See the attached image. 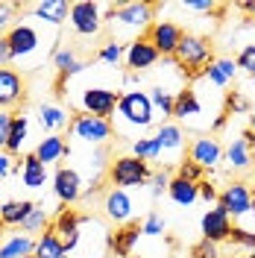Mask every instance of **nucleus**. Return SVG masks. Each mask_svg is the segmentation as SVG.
Masks as SVG:
<instances>
[{"label":"nucleus","instance_id":"f257e3e1","mask_svg":"<svg viewBox=\"0 0 255 258\" xmlns=\"http://www.w3.org/2000/svg\"><path fill=\"white\" fill-rule=\"evenodd\" d=\"M156 6L153 3H120V6H106V24L112 27V35L114 41H120V38H129V41H135V38H144L147 30L153 27V21H156ZM126 41V44H129Z\"/></svg>","mask_w":255,"mask_h":258},{"label":"nucleus","instance_id":"f03ea898","mask_svg":"<svg viewBox=\"0 0 255 258\" xmlns=\"http://www.w3.org/2000/svg\"><path fill=\"white\" fill-rule=\"evenodd\" d=\"M214 59H217V56H214L211 38L200 35V32H185L182 41H179V47H176V53H173V62L185 71L188 80H203L206 68L214 62Z\"/></svg>","mask_w":255,"mask_h":258},{"label":"nucleus","instance_id":"7ed1b4c3","mask_svg":"<svg viewBox=\"0 0 255 258\" xmlns=\"http://www.w3.org/2000/svg\"><path fill=\"white\" fill-rule=\"evenodd\" d=\"M114 132L117 129H129V132H144L156 123V109L150 103V94H144L138 88H129L120 94L117 112H114Z\"/></svg>","mask_w":255,"mask_h":258},{"label":"nucleus","instance_id":"20e7f679","mask_svg":"<svg viewBox=\"0 0 255 258\" xmlns=\"http://www.w3.org/2000/svg\"><path fill=\"white\" fill-rule=\"evenodd\" d=\"M153 176V167L147 161L135 159L132 153H123V156H114L106 167V179L112 182V188H120V191H129V188H144Z\"/></svg>","mask_w":255,"mask_h":258},{"label":"nucleus","instance_id":"39448f33","mask_svg":"<svg viewBox=\"0 0 255 258\" xmlns=\"http://www.w3.org/2000/svg\"><path fill=\"white\" fill-rule=\"evenodd\" d=\"M156 141H159L161 150V164L167 167H179L185 161V153H188V141H185V129L179 126L176 120H164L156 126Z\"/></svg>","mask_w":255,"mask_h":258},{"label":"nucleus","instance_id":"423d86ee","mask_svg":"<svg viewBox=\"0 0 255 258\" xmlns=\"http://www.w3.org/2000/svg\"><path fill=\"white\" fill-rule=\"evenodd\" d=\"M71 132L80 144H88V147H103L109 138L114 135V123L106 120V117H94V114H74L71 117Z\"/></svg>","mask_w":255,"mask_h":258},{"label":"nucleus","instance_id":"0eeeda50","mask_svg":"<svg viewBox=\"0 0 255 258\" xmlns=\"http://www.w3.org/2000/svg\"><path fill=\"white\" fill-rule=\"evenodd\" d=\"M117 103H120V91L109 88V85H85L80 94V109L85 114H94V117H106L112 120L117 112Z\"/></svg>","mask_w":255,"mask_h":258},{"label":"nucleus","instance_id":"6e6552de","mask_svg":"<svg viewBox=\"0 0 255 258\" xmlns=\"http://www.w3.org/2000/svg\"><path fill=\"white\" fill-rule=\"evenodd\" d=\"M106 6L103 3H94V0H77V3H71V27L77 35H85V38H91V35H100L103 30V24H106Z\"/></svg>","mask_w":255,"mask_h":258},{"label":"nucleus","instance_id":"1a4fd4ad","mask_svg":"<svg viewBox=\"0 0 255 258\" xmlns=\"http://www.w3.org/2000/svg\"><path fill=\"white\" fill-rule=\"evenodd\" d=\"M6 38H9V47H12V59L15 62H30L35 53H41V44H44L38 27H32L27 21H18Z\"/></svg>","mask_w":255,"mask_h":258},{"label":"nucleus","instance_id":"9d476101","mask_svg":"<svg viewBox=\"0 0 255 258\" xmlns=\"http://www.w3.org/2000/svg\"><path fill=\"white\" fill-rule=\"evenodd\" d=\"M217 206L229 217H246V214H252V188L246 182H229L223 191H220Z\"/></svg>","mask_w":255,"mask_h":258},{"label":"nucleus","instance_id":"9b49d317","mask_svg":"<svg viewBox=\"0 0 255 258\" xmlns=\"http://www.w3.org/2000/svg\"><path fill=\"white\" fill-rule=\"evenodd\" d=\"M182 35H185V30H182L176 21H153V27L147 30V41L159 50L161 59H164V56L173 59L176 47H179V41H182Z\"/></svg>","mask_w":255,"mask_h":258},{"label":"nucleus","instance_id":"f8f14e48","mask_svg":"<svg viewBox=\"0 0 255 258\" xmlns=\"http://www.w3.org/2000/svg\"><path fill=\"white\" fill-rule=\"evenodd\" d=\"M50 229L59 235V241H62V246H65L68 255L82 243V217L74 209H59V214L53 217Z\"/></svg>","mask_w":255,"mask_h":258},{"label":"nucleus","instance_id":"ddd939ff","mask_svg":"<svg viewBox=\"0 0 255 258\" xmlns=\"http://www.w3.org/2000/svg\"><path fill=\"white\" fill-rule=\"evenodd\" d=\"M53 194H56V200L62 203L65 209L74 206V203H80L82 194H85L80 170H74V167H56V173H53Z\"/></svg>","mask_w":255,"mask_h":258},{"label":"nucleus","instance_id":"4468645a","mask_svg":"<svg viewBox=\"0 0 255 258\" xmlns=\"http://www.w3.org/2000/svg\"><path fill=\"white\" fill-rule=\"evenodd\" d=\"M223 156H226V150L220 147V141L214 135H197L188 144V161L200 164L203 170H214L223 161Z\"/></svg>","mask_w":255,"mask_h":258},{"label":"nucleus","instance_id":"2eb2a0df","mask_svg":"<svg viewBox=\"0 0 255 258\" xmlns=\"http://www.w3.org/2000/svg\"><path fill=\"white\" fill-rule=\"evenodd\" d=\"M103 214H106L109 223L126 226V223H132V214H135V200L129 197V191L109 188L103 194Z\"/></svg>","mask_w":255,"mask_h":258},{"label":"nucleus","instance_id":"dca6fc26","mask_svg":"<svg viewBox=\"0 0 255 258\" xmlns=\"http://www.w3.org/2000/svg\"><path fill=\"white\" fill-rule=\"evenodd\" d=\"M226 167L229 170H235V173H243V170H249L252 167V159H255V138L252 132L246 129L240 138H232L229 147H226Z\"/></svg>","mask_w":255,"mask_h":258},{"label":"nucleus","instance_id":"f3484780","mask_svg":"<svg viewBox=\"0 0 255 258\" xmlns=\"http://www.w3.org/2000/svg\"><path fill=\"white\" fill-rule=\"evenodd\" d=\"M232 217L226 214L220 206H214V209H208L203 217H200V232H203V238L211 243H223L232 238Z\"/></svg>","mask_w":255,"mask_h":258},{"label":"nucleus","instance_id":"a211bd4d","mask_svg":"<svg viewBox=\"0 0 255 258\" xmlns=\"http://www.w3.org/2000/svg\"><path fill=\"white\" fill-rule=\"evenodd\" d=\"M126 68L129 71H135V74H141V71H150L153 64H159V50L153 47L150 41H147V35L144 38H135V41H129L126 44Z\"/></svg>","mask_w":255,"mask_h":258},{"label":"nucleus","instance_id":"6ab92c4d","mask_svg":"<svg viewBox=\"0 0 255 258\" xmlns=\"http://www.w3.org/2000/svg\"><path fill=\"white\" fill-rule=\"evenodd\" d=\"M27 94V82L24 77L12 68H0V109H12L18 106Z\"/></svg>","mask_w":255,"mask_h":258},{"label":"nucleus","instance_id":"aec40b11","mask_svg":"<svg viewBox=\"0 0 255 258\" xmlns=\"http://www.w3.org/2000/svg\"><path fill=\"white\" fill-rule=\"evenodd\" d=\"M141 223H126V226H117L112 235H109V249H112L114 258H129L135 252V246L141 241Z\"/></svg>","mask_w":255,"mask_h":258},{"label":"nucleus","instance_id":"412c9836","mask_svg":"<svg viewBox=\"0 0 255 258\" xmlns=\"http://www.w3.org/2000/svg\"><path fill=\"white\" fill-rule=\"evenodd\" d=\"M30 9H32V15L38 18L41 24H47V27H62L65 21L71 18V3L68 0H38V3H32Z\"/></svg>","mask_w":255,"mask_h":258},{"label":"nucleus","instance_id":"4be33fe9","mask_svg":"<svg viewBox=\"0 0 255 258\" xmlns=\"http://www.w3.org/2000/svg\"><path fill=\"white\" fill-rule=\"evenodd\" d=\"M200 112H203V100L197 94V88H194V85L179 88V91H176V103H173L176 123H188V120H194Z\"/></svg>","mask_w":255,"mask_h":258},{"label":"nucleus","instance_id":"5701e85b","mask_svg":"<svg viewBox=\"0 0 255 258\" xmlns=\"http://www.w3.org/2000/svg\"><path fill=\"white\" fill-rule=\"evenodd\" d=\"M18 173H21L24 188H30V191H38V188L47 185V167L38 161L35 153H27L24 159L18 161Z\"/></svg>","mask_w":255,"mask_h":258},{"label":"nucleus","instance_id":"b1692460","mask_svg":"<svg viewBox=\"0 0 255 258\" xmlns=\"http://www.w3.org/2000/svg\"><path fill=\"white\" fill-rule=\"evenodd\" d=\"M235 77H238V62H235L232 56H217V59L206 68V74H203V80L211 82L214 88H226V85H232Z\"/></svg>","mask_w":255,"mask_h":258},{"label":"nucleus","instance_id":"393cba45","mask_svg":"<svg viewBox=\"0 0 255 258\" xmlns=\"http://www.w3.org/2000/svg\"><path fill=\"white\" fill-rule=\"evenodd\" d=\"M35 156H38V161L47 167V164H56V161H62L68 153H71V147H68V141H65L62 135H44L38 144H35V150H32Z\"/></svg>","mask_w":255,"mask_h":258},{"label":"nucleus","instance_id":"a878e982","mask_svg":"<svg viewBox=\"0 0 255 258\" xmlns=\"http://www.w3.org/2000/svg\"><path fill=\"white\" fill-rule=\"evenodd\" d=\"M35 252V238L24 232H9L0 241V258H30Z\"/></svg>","mask_w":255,"mask_h":258},{"label":"nucleus","instance_id":"bb28decb","mask_svg":"<svg viewBox=\"0 0 255 258\" xmlns=\"http://www.w3.org/2000/svg\"><path fill=\"white\" fill-rule=\"evenodd\" d=\"M38 123L47 135H59V129H65L71 123V117L59 103H41L38 106Z\"/></svg>","mask_w":255,"mask_h":258},{"label":"nucleus","instance_id":"cd10ccee","mask_svg":"<svg viewBox=\"0 0 255 258\" xmlns=\"http://www.w3.org/2000/svg\"><path fill=\"white\" fill-rule=\"evenodd\" d=\"M32 209H35L32 200H6V203H0V223L21 229V223L30 217Z\"/></svg>","mask_w":255,"mask_h":258},{"label":"nucleus","instance_id":"c85d7f7f","mask_svg":"<svg viewBox=\"0 0 255 258\" xmlns=\"http://www.w3.org/2000/svg\"><path fill=\"white\" fill-rule=\"evenodd\" d=\"M167 197L173 200L176 206H194L197 200H200V188H197V182H188V179H182V176H176L170 179V188H167Z\"/></svg>","mask_w":255,"mask_h":258},{"label":"nucleus","instance_id":"c756f323","mask_svg":"<svg viewBox=\"0 0 255 258\" xmlns=\"http://www.w3.org/2000/svg\"><path fill=\"white\" fill-rule=\"evenodd\" d=\"M27 138H30V117L27 114H15L12 129H9V141H6V153L18 156L24 150V144H27Z\"/></svg>","mask_w":255,"mask_h":258},{"label":"nucleus","instance_id":"7c9ffc66","mask_svg":"<svg viewBox=\"0 0 255 258\" xmlns=\"http://www.w3.org/2000/svg\"><path fill=\"white\" fill-rule=\"evenodd\" d=\"M35 258H71L68 252H65L62 241H59V235L53 232V229H47L41 238H35V252H32Z\"/></svg>","mask_w":255,"mask_h":258},{"label":"nucleus","instance_id":"2f4dec72","mask_svg":"<svg viewBox=\"0 0 255 258\" xmlns=\"http://www.w3.org/2000/svg\"><path fill=\"white\" fill-rule=\"evenodd\" d=\"M47 229H50V214H47L44 206H35V209L30 211V217L21 223V232L30 235V238H41Z\"/></svg>","mask_w":255,"mask_h":258},{"label":"nucleus","instance_id":"473e14b6","mask_svg":"<svg viewBox=\"0 0 255 258\" xmlns=\"http://www.w3.org/2000/svg\"><path fill=\"white\" fill-rule=\"evenodd\" d=\"M129 153L135 156V159L141 161H159L161 159V150H159V141H156V135H144V138H135L132 147H129Z\"/></svg>","mask_w":255,"mask_h":258},{"label":"nucleus","instance_id":"72a5a7b5","mask_svg":"<svg viewBox=\"0 0 255 258\" xmlns=\"http://www.w3.org/2000/svg\"><path fill=\"white\" fill-rule=\"evenodd\" d=\"M150 103H153L156 114L161 112V117H173L176 94L170 91V88H164V85H153V88H150Z\"/></svg>","mask_w":255,"mask_h":258},{"label":"nucleus","instance_id":"f704fd0d","mask_svg":"<svg viewBox=\"0 0 255 258\" xmlns=\"http://www.w3.org/2000/svg\"><path fill=\"white\" fill-rule=\"evenodd\" d=\"M123 56H126V47H123L120 41H114V38H112V41H106V44L100 47V53H97V59H100V62H106V64H117Z\"/></svg>","mask_w":255,"mask_h":258},{"label":"nucleus","instance_id":"c9c22d12","mask_svg":"<svg viewBox=\"0 0 255 258\" xmlns=\"http://www.w3.org/2000/svg\"><path fill=\"white\" fill-rule=\"evenodd\" d=\"M238 71H243L249 80H255V41H249V44H243L238 53Z\"/></svg>","mask_w":255,"mask_h":258},{"label":"nucleus","instance_id":"e433bc0d","mask_svg":"<svg viewBox=\"0 0 255 258\" xmlns=\"http://www.w3.org/2000/svg\"><path fill=\"white\" fill-rule=\"evenodd\" d=\"M170 173H167V170H153V176H150V182H147V185H150V197H153V200H161V197H164V194H167V188H170Z\"/></svg>","mask_w":255,"mask_h":258},{"label":"nucleus","instance_id":"4c0bfd02","mask_svg":"<svg viewBox=\"0 0 255 258\" xmlns=\"http://www.w3.org/2000/svg\"><path fill=\"white\" fill-rule=\"evenodd\" d=\"M164 229H167V220L161 217L159 211H150V214L141 220V232H144V235H150V238H159V235H164Z\"/></svg>","mask_w":255,"mask_h":258},{"label":"nucleus","instance_id":"58836bf2","mask_svg":"<svg viewBox=\"0 0 255 258\" xmlns=\"http://www.w3.org/2000/svg\"><path fill=\"white\" fill-rule=\"evenodd\" d=\"M229 241L235 243V246H240V249L255 252V232L243 229V226H235V229H232V238H229Z\"/></svg>","mask_w":255,"mask_h":258},{"label":"nucleus","instance_id":"ea45409f","mask_svg":"<svg viewBox=\"0 0 255 258\" xmlns=\"http://www.w3.org/2000/svg\"><path fill=\"white\" fill-rule=\"evenodd\" d=\"M15 12H18L15 3L0 0V35H9V30L15 27Z\"/></svg>","mask_w":255,"mask_h":258},{"label":"nucleus","instance_id":"a19ab883","mask_svg":"<svg viewBox=\"0 0 255 258\" xmlns=\"http://www.w3.org/2000/svg\"><path fill=\"white\" fill-rule=\"evenodd\" d=\"M203 173H206V170H203V167H200V164H194V161H182V164H179V167H176V176H182V179H188V182H197V185H200V182H203Z\"/></svg>","mask_w":255,"mask_h":258},{"label":"nucleus","instance_id":"79ce46f5","mask_svg":"<svg viewBox=\"0 0 255 258\" xmlns=\"http://www.w3.org/2000/svg\"><path fill=\"white\" fill-rule=\"evenodd\" d=\"M191 258H220V249H217V243H211L203 238L200 243L191 246Z\"/></svg>","mask_w":255,"mask_h":258},{"label":"nucleus","instance_id":"37998d69","mask_svg":"<svg viewBox=\"0 0 255 258\" xmlns=\"http://www.w3.org/2000/svg\"><path fill=\"white\" fill-rule=\"evenodd\" d=\"M12 120H15V112H9V109H0V150H6V141H9V129H12Z\"/></svg>","mask_w":255,"mask_h":258},{"label":"nucleus","instance_id":"c03bdc74","mask_svg":"<svg viewBox=\"0 0 255 258\" xmlns=\"http://www.w3.org/2000/svg\"><path fill=\"white\" fill-rule=\"evenodd\" d=\"M249 112V100L243 94H232L229 97V109H226V114H246Z\"/></svg>","mask_w":255,"mask_h":258},{"label":"nucleus","instance_id":"a18cd8bd","mask_svg":"<svg viewBox=\"0 0 255 258\" xmlns=\"http://www.w3.org/2000/svg\"><path fill=\"white\" fill-rule=\"evenodd\" d=\"M197 188H200V200H206V203H217V200H220V194H217V188H214V182H208V179H203Z\"/></svg>","mask_w":255,"mask_h":258},{"label":"nucleus","instance_id":"49530a36","mask_svg":"<svg viewBox=\"0 0 255 258\" xmlns=\"http://www.w3.org/2000/svg\"><path fill=\"white\" fill-rule=\"evenodd\" d=\"M15 167H18L15 159H12L6 150H0V179H6L9 173H12V170H15Z\"/></svg>","mask_w":255,"mask_h":258},{"label":"nucleus","instance_id":"de8ad7c7","mask_svg":"<svg viewBox=\"0 0 255 258\" xmlns=\"http://www.w3.org/2000/svg\"><path fill=\"white\" fill-rule=\"evenodd\" d=\"M179 9H188V12H211V9H217L211 0H200V3H182Z\"/></svg>","mask_w":255,"mask_h":258},{"label":"nucleus","instance_id":"09e8293b","mask_svg":"<svg viewBox=\"0 0 255 258\" xmlns=\"http://www.w3.org/2000/svg\"><path fill=\"white\" fill-rule=\"evenodd\" d=\"M9 62H12V47H9V38H6V35H0V68H6Z\"/></svg>","mask_w":255,"mask_h":258},{"label":"nucleus","instance_id":"8fccbe9b","mask_svg":"<svg viewBox=\"0 0 255 258\" xmlns=\"http://www.w3.org/2000/svg\"><path fill=\"white\" fill-rule=\"evenodd\" d=\"M3 238H6V226L0 223V241H3Z\"/></svg>","mask_w":255,"mask_h":258},{"label":"nucleus","instance_id":"3c124183","mask_svg":"<svg viewBox=\"0 0 255 258\" xmlns=\"http://www.w3.org/2000/svg\"><path fill=\"white\" fill-rule=\"evenodd\" d=\"M252 217H255V188H252Z\"/></svg>","mask_w":255,"mask_h":258},{"label":"nucleus","instance_id":"603ef678","mask_svg":"<svg viewBox=\"0 0 255 258\" xmlns=\"http://www.w3.org/2000/svg\"><path fill=\"white\" fill-rule=\"evenodd\" d=\"M249 258H255V252H249Z\"/></svg>","mask_w":255,"mask_h":258},{"label":"nucleus","instance_id":"864d4df0","mask_svg":"<svg viewBox=\"0 0 255 258\" xmlns=\"http://www.w3.org/2000/svg\"><path fill=\"white\" fill-rule=\"evenodd\" d=\"M129 258H141V255H129Z\"/></svg>","mask_w":255,"mask_h":258},{"label":"nucleus","instance_id":"5fc2aeb1","mask_svg":"<svg viewBox=\"0 0 255 258\" xmlns=\"http://www.w3.org/2000/svg\"><path fill=\"white\" fill-rule=\"evenodd\" d=\"M106 258H114V255H106Z\"/></svg>","mask_w":255,"mask_h":258},{"label":"nucleus","instance_id":"6e6d98bb","mask_svg":"<svg viewBox=\"0 0 255 258\" xmlns=\"http://www.w3.org/2000/svg\"><path fill=\"white\" fill-rule=\"evenodd\" d=\"M30 258H35V255H30Z\"/></svg>","mask_w":255,"mask_h":258}]
</instances>
